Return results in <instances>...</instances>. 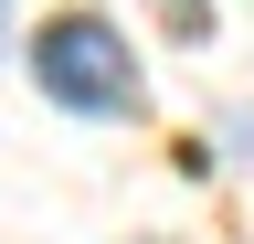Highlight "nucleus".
<instances>
[{"label":"nucleus","mask_w":254,"mask_h":244,"mask_svg":"<svg viewBox=\"0 0 254 244\" xmlns=\"http://www.w3.org/2000/svg\"><path fill=\"white\" fill-rule=\"evenodd\" d=\"M21 64H32V85H43L64 117H95V128L148 117V75H138V53H127V32L106 11H53Z\"/></svg>","instance_id":"obj_1"},{"label":"nucleus","mask_w":254,"mask_h":244,"mask_svg":"<svg viewBox=\"0 0 254 244\" xmlns=\"http://www.w3.org/2000/svg\"><path fill=\"white\" fill-rule=\"evenodd\" d=\"M170 43H212V0H148Z\"/></svg>","instance_id":"obj_2"},{"label":"nucleus","mask_w":254,"mask_h":244,"mask_svg":"<svg viewBox=\"0 0 254 244\" xmlns=\"http://www.w3.org/2000/svg\"><path fill=\"white\" fill-rule=\"evenodd\" d=\"M222 138H233V160H254V106H233V117H222Z\"/></svg>","instance_id":"obj_3"},{"label":"nucleus","mask_w":254,"mask_h":244,"mask_svg":"<svg viewBox=\"0 0 254 244\" xmlns=\"http://www.w3.org/2000/svg\"><path fill=\"white\" fill-rule=\"evenodd\" d=\"M0 43H11V0H0Z\"/></svg>","instance_id":"obj_4"}]
</instances>
